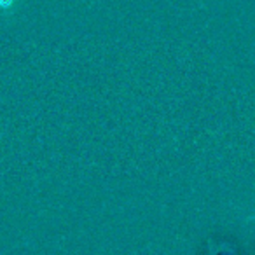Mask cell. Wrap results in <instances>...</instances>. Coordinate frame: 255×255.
<instances>
[{
    "mask_svg": "<svg viewBox=\"0 0 255 255\" xmlns=\"http://www.w3.org/2000/svg\"><path fill=\"white\" fill-rule=\"evenodd\" d=\"M11 4H12V0H0V7H2V9L9 7Z\"/></svg>",
    "mask_w": 255,
    "mask_h": 255,
    "instance_id": "1",
    "label": "cell"
}]
</instances>
